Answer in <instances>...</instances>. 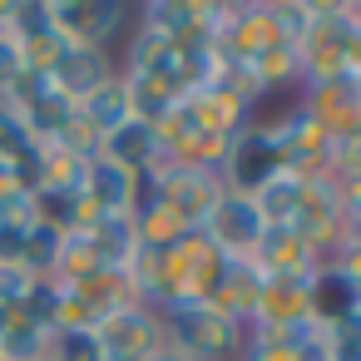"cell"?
I'll use <instances>...</instances> for the list:
<instances>
[]
</instances>
